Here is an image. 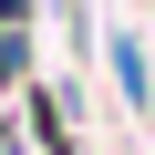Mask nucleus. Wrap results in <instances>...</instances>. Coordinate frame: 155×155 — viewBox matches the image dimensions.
Returning a JSON list of instances; mask_svg holds the SVG:
<instances>
[{
	"mask_svg": "<svg viewBox=\"0 0 155 155\" xmlns=\"http://www.w3.org/2000/svg\"><path fill=\"white\" fill-rule=\"evenodd\" d=\"M31 11L41 0H0V93L31 83Z\"/></svg>",
	"mask_w": 155,
	"mask_h": 155,
	"instance_id": "obj_1",
	"label": "nucleus"
},
{
	"mask_svg": "<svg viewBox=\"0 0 155 155\" xmlns=\"http://www.w3.org/2000/svg\"><path fill=\"white\" fill-rule=\"evenodd\" d=\"M104 62H114V93H124V104L145 114V104H155V72H145V41H134V31H104Z\"/></svg>",
	"mask_w": 155,
	"mask_h": 155,
	"instance_id": "obj_2",
	"label": "nucleus"
}]
</instances>
